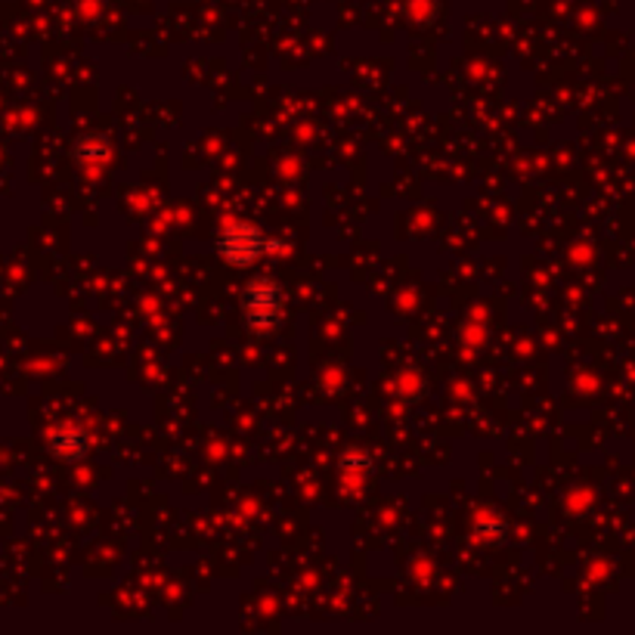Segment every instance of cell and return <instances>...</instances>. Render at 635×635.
Masks as SVG:
<instances>
[{
  "instance_id": "6da1fadb",
  "label": "cell",
  "mask_w": 635,
  "mask_h": 635,
  "mask_svg": "<svg viewBox=\"0 0 635 635\" xmlns=\"http://www.w3.org/2000/svg\"><path fill=\"white\" fill-rule=\"evenodd\" d=\"M282 248H286L282 242L264 236L255 224H246V220L227 224L220 239H217V255L230 267H251L258 258L270 255V251H282Z\"/></svg>"
},
{
  "instance_id": "7a4b0ae2",
  "label": "cell",
  "mask_w": 635,
  "mask_h": 635,
  "mask_svg": "<svg viewBox=\"0 0 635 635\" xmlns=\"http://www.w3.org/2000/svg\"><path fill=\"white\" fill-rule=\"evenodd\" d=\"M282 307H286V291L276 279H255L248 282L242 291V310H246V326L255 333L274 329L282 319Z\"/></svg>"
},
{
  "instance_id": "3957f363",
  "label": "cell",
  "mask_w": 635,
  "mask_h": 635,
  "mask_svg": "<svg viewBox=\"0 0 635 635\" xmlns=\"http://www.w3.org/2000/svg\"><path fill=\"white\" fill-rule=\"evenodd\" d=\"M87 447H90V444H87L85 431H78L72 425H66V428H59V431L50 434V449H53V456L66 459V463L85 459Z\"/></svg>"
}]
</instances>
